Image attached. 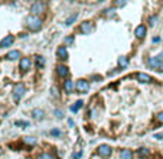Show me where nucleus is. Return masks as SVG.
Here are the masks:
<instances>
[{
  "label": "nucleus",
  "mask_w": 163,
  "mask_h": 159,
  "mask_svg": "<svg viewBox=\"0 0 163 159\" xmlns=\"http://www.w3.org/2000/svg\"><path fill=\"white\" fill-rule=\"evenodd\" d=\"M97 152H98L100 156H103V158H108V156L111 155V148H110L108 145H100L98 149H97Z\"/></svg>",
  "instance_id": "nucleus-5"
},
{
  "label": "nucleus",
  "mask_w": 163,
  "mask_h": 159,
  "mask_svg": "<svg viewBox=\"0 0 163 159\" xmlns=\"http://www.w3.org/2000/svg\"><path fill=\"white\" fill-rule=\"evenodd\" d=\"M116 15V10L111 7V9H107L105 10V16H108V17H111V16H114Z\"/></svg>",
  "instance_id": "nucleus-25"
},
{
  "label": "nucleus",
  "mask_w": 163,
  "mask_h": 159,
  "mask_svg": "<svg viewBox=\"0 0 163 159\" xmlns=\"http://www.w3.org/2000/svg\"><path fill=\"white\" fill-rule=\"evenodd\" d=\"M56 56H58L61 61H67V59H68V51H67V48H65V46H59V48L56 49Z\"/></svg>",
  "instance_id": "nucleus-7"
},
{
  "label": "nucleus",
  "mask_w": 163,
  "mask_h": 159,
  "mask_svg": "<svg viewBox=\"0 0 163 159\" xmlns=\"http://www.w3.org/2000/svg\"><path fill=\"white\" fill-rule=\"evenodd\" d=\"M23 143L29 145V146H33V145H36V139L32 137V136H26V137H23Z\"/></svg>",
  "instance_id": "nucleus-17"
},
{
  "label": "nucleus",
  "mask_w": 163,
  "mask_h": 159,
  "mask_svg": "<svg viewBox=\"0 0 163 159\" xmlns=\"http://www.w3.org/2000/svg\"><path fill=\"white\" fill-rule=\"evenodd\" d=\"M159 71H160V73H163V64H160V67H159Z\"/></svg>",
  "instance_id": "nucleus-36"
},
{
  "label": "nucleus",
  "mask_w": 163,
  "mask_h": 159,
  "mask_svg": "<svg viewBox=\"0 0 163 159\" xmlns=\"http://www.w3.org/2000/svg\"><path fill=\"white\" fill-rule=\"evenodd\" d=\"M82 104H84V103H82V100H78V101H77V103L71 107V112H74V113H75V112H78V109L81 107Z\"/></svg>",
  "instance_id": "nucleus-22"
},
{
  "label": "nucleus",
  "mask_w": 163,
  "mask_h": 159,
  "mask_svg": "<svg viewBox=\"0 0 163 159\" xmlns=\"http://www.w3.org/2000/svg\"><path fill=\"white\" fill-rule=\"evenodd\" d=\"M74 43V36H67L65 38V45H72Z\"/></svg>",
  "instance_id": "nucleus-27"
},
{
  "label": "nucleus",
  "mask_w": 163,
  "mask_h": 159,
  "mask_svg": "<svg viewBox=\"0 0 163 159\" xmlns=\"http://www.w3.org/2000/svg\"><path fill=\"white\" fill-rule=\"evenodd\" d=\"M75 88H77V91H80V93H88V90H89V82H88L87 80H78L77 84H75Z\"/></svg>",
  "instance_id": "nucleus-4"
},
{
  "label": "nucleus",
  "mask_w": 163,
  "mask_h": 159,
  "mask_svg": "<svg viewBox=\"0 0 163 159\" xmlns=\"http://www.w3.org/2000/svg\"><path fill=\"white\" fill-rule=\"evenodd\" d=\"M51 91H52V96H53V97H58V94H59V90H58L56 87H52V88H51Z\"/></svg>",
  "instance_id": "nucleus-28"
},
{
  "label": "nucleus",
  "mask_w": 163,
  "mask_h": 159,
  "mask_svg": "<svg viewBox=\"0 0 163 159\" xmlns=\"http://www.w3.org/2000/svg\"><path fill=\"white\" fill-rule=\"evenodd\" d=\"M75 19H77V13H74L71 17H68V19H67V25H72V22H74Z\"/></svg>",
  "instance_id": "nucleus-26"
},
{
  "label": "nucleus",
  "mask_w": 163,
  "mask_h": 159,
  "mask_svg": "<svg viewBox=\"0 0 163 159\" xmlns=\"http://www.w3.org/2000/svg\"><path fill=\"white\" fill-rule=\"evenodd\" d=\"M74 87H75V85H74V82H72L71 80H67V81H65V84H64V88H65V91H67V93H72Z\"/></svg>",
  "instance_id": "nucleus-15"
},
{
  "label": "nucleus",
  "mask_w": 163,
  "mask_h": 159,
  "mask_svg": "<svg viewBox=\"0 0 163 159\" xmlns=\"http://www.w3.org/2000/svg\"><path fill=\"white\" fill-rule=\"evenodd\" d=\"M155 137L156 139H163V135L162 133H157V135H155Z\"/></svg>",
  "instance_id": "nucleus-35"
},
{
  "label": "nucleus",
  "mask_w": 163,
  "mask_h": 159,
  "mask_svg": "<svg viewBox=\"0 0 163 159\" xmlns=\"http://www.w3.org/2000/svg\"><path fill=\"white\" fill-rule=\"evenodd\" d=\"M32 114H33V117H35V119H38V120H42L43 119V116H45V113H43L42 110H39V109H35Z\"/></svg>",
  "instance_id": "nucleus-20"
},
{
  "label": "nucleus",
  "mask_w": 163,
  "mask_h": 159,
  "mask_svg": "<svg viewBox=\"0 0 163 159\" xmlns=\"http://www.w3.org/2000/svg\"><path fill=\"white\" fill-rule=\"evenodd\" d=\"M136 78L139 80L140 82H150V81H152V77L147 75V74H144V73H139V74L136 75Z\"/></svg>",
  "instance_id": "nucleus-12"
},
{
  "label": "nucleus",
  "mask_w": 163,
  "mask_h": 159,
  "mask_svg": "<svg viewBox=\"0 0 163 159\" xmlns=\"http://www.w3.org/2000/svg\"><path fill=\"white\" fill-rule=\"evenodd\" d=\"M126 4V1H114V6H119V7H123Z\"/></svg>",
  "instance_id": "nucleus-33"
},
{
  "label": "nucleus",
  "mask_w": 163,
  "mask_h": 159,
  "mask_svg": "<svg viewBox=\"0 0 163 159\" xmlns=\"http://www.w3.org/2000/svg\"><path fill=\"white\" fill-rule=\"evenodd\" d=\"M134 33H136V36H137L139 39H143V38L146 36V26H144V25H139V26L136 28Z\"/></svg>",
  "instance_id": "nucleus-9"
},
{
  "label": "nucleus",
  "mask_w": 163,
  "mask_h": 159,
  "mask_svg": "<svg viewBox=\"0 0 163 159\" xmlns=\"http://www.w3.org/2000/svg\"><path fill=\"white\" fill-rule=\"evenodd\" d=\"M156 22H157V16H156V15H153V16L149 17V25H150V26H155Z\"/></svg>",
  "instance_id": "nucleus-23"
},
{
  "label": "nucleus",
  "mask_w": 163,
  "mask_h": 159,
  "mask_svg": "<svg viewBox=\"0 0 163 159\" xmlns=\"http://www.w3.org/2000/svg\"><path fill=\"white\" fill-rule=\"evenodd\" d=\"M55 116H56L58 119H62V117H64V112H62V110H55Z\"/></svg>",
  "instance_id": "nucleus-29"
},
{
  "label": "nucleus",
  "mask_w": 163,
  "mask_h": 159,
  "mask_svg": "<svg viewBox=\"0 0 163 159\" xmlns=\"http://www.w3.org/2000/svg\"><path fill=\"white\" fill-rule=\"evenodd\" d=\"M31 65H32V61H31L29 58H22V59H20V68H22L23 71H28V70L31 68Z\"/></svg>",
  "instance_id": "nucleus-11"
},
{
  "label": "nucleus",
  "mask_w": 163,
  "mask_h": 159,
  "mask_svg": "<svg viewBox=\"0 0 163 159\" xmlns=\"http://www.w3.org/2000/svg\"><path fill=\"white\" fill-rule=\"evenodd\" d=\"M25 25H26V28H28L29 31H32V32H38V31L42 28V20L38 17V16L31 15V16L26 17Z\"/></svg>",
  "instance_id": "nucleus-1"
},
{
  "label": "nucleus",
  "mask_w": 163,
  "mask_h": 159,
  "mask_svg": "<svg viewBox=\"0 0 163 159\" xmlns=\"http://www.w3.org/2000/svg\"><path fill=\"white\" fill-rule=\"evenodd\" d=\"M51 133H52L53 136H61V130H58V129H52Z\"/></svg>",
  "instance_id": "nucleus-30"
},
{
  "label": "nucleus",
  "mask_w": 163,
  "mask_h": 159,
  "mask_svg": "<svg viewBox=\"0 0 163 159\" xmlns=\"http://www.w3.org/2000/svg\"><path fill=\"white\" fill-rule=\"evenodd\" d=\"M157 59H159V61H160V62L163 64V52H162V54H159V55H157Z\"/></svg>",
  "instance_id": "nucleus-34"
},
{
  "label": "nucleus",
  "mask_w": 163,
  "mask_h": 159,
  "mask_svg": "<svg viewBox=\"0 0 163 159\" xmlns=\"http://www.w3.org/2000/svg\"><path fill=\"white\" fill-rule=\"evenodd\" d=\"M80 31H81V33H84V35H89L92 32V23L88 22V20L82 22L81 26H80Z\"/></svg>",
  "instance_id": "nucleus-6"
},
{
  "label": "nucleus",
  "mask_w": 163,
  "mask_h": 159,
  "mask_svg": "<svg viewBox=\"0 0 163 159\" xmlns=\"http://www.w3.org/2000/svg\"><path fill=\"white\" fill-rule=\"evenodd\" d=\"M56 74H58V77H67L68 74H69V70H68V67H65V65H56Z\"/></svg>",
  "instance_id": "nucleus-8"
},
{
  "label": "nucleus",
  "mask_w": 163,
  "mask_h": 159,
  "mask_svg": "<svg viewBox=\"0 0 163 159\" xmlns=\"http://www.w3.org/2000/svg\"><path fill=\"white\" fill-rule=\"evenodd\" d=\"M38 159H53V156H52L51 153H46V152H43V153H41V155L38 156Z\"/></svg>",
  "instance_id": "nucleus-24"
},
{
  "label": "nucleus",
  "mask_w": 163,
  "mask_h": 159,
  "mask_svg": "<svg viewBox=\"0 0 163 159\" xmlns=\"http://www.w3.org/2000/svg\"><path fill=\"white\" fill-rule=\"evenodd\" d=\"M15 124H16V126H28L29 123H28V121H16Z\"/></svg>",
  "instance_id": "nucleus-31"
},
{
  "label": "nucleus",
  "mask_w": 163,
  "mask_h": 159,
  "mask_svg": "<svg viewBox=\"0 0 163 159\" xmlns=\"http://www.w3.org/2000/svg\"><path fill=\"white\" fill-rule=\"evenodd\" d=\"M6 58H7V59H10V61L17 59V58H20V52H19V51H10V52L6 55Z\"/></svg>",
  "instance_id": "nucleus-14"
},
{
  "label": "nucleus",
  "mask_w": 163,
  "mask_h": 159,
  "mask_svg": "<svg viewBox=\"0 0 163 159\" xmlns=\"http://www.w3.org/2000/svg\"><path fill=\"white\" fill-rule=\"evenodd\" d=\"M121 159H133V152L126 149V151H121V155H120Z\"/></svg>",
  "instance_id": "nucleus-18"
},
{
  "label": "nucleus",
  "mask_w": 163,
  "mask_h": 159,
  "mask_svg": "<svg viewBox=\"0 0 163 159\" xmlns=\"http://www.w3.org/2000/svg\"><path fill=\"white\" fill-rule=\"evenodd\" d=\"M127 65H128V59L126 56H120L119 58V67L120 68H127Z\"/></svg>",
  "instance_id": "nucleus-19"
},
{
  "label": "nucleus",
  "mask_w": 163,
  "mask_h": 159,
  "mask_svg": "<svg viewBox=\"0 0 163 159\" xmlns=\"http://www.w3.org/2000/svg\"><path fill=\"white\" fill-rule=\"evenodd\" d=\"M15 42V38L12 36V35H9V36H6L4 39L0 40V48H7V46H12V43Z\"/></svg>",
  "instance_id": "nucleus-10"
},
{
  "label": "nucleus",
  "mask_w": 163,
  "mask_h": 159,
  "mask_svg": "<svg viewBox=\"0 0 163 159\" xmlns=\"http://www.w3.org/2000/svg\"><path fill=\"white\" fill-rule=\"evenodd\" d=\"M35 64H36V65L39 67V68H42V67L45 65V58H43V56H39V55H38V56L35 58Z\"/></svg>",
  "instance_id": "nucleus-21"
},
{
  "label": "nucleus",
  "mask_w": 163,
  "mask_h": 159,
  "mask_svg": "<svg viewBox=\"0 0 163 159\" xmlns=\"http://www.w3.org/2000/svg\"><path fill=\"white\" fill-rule=\"evenodd\" d=\"M137 155H139L140 158H147V156L150 155V151H149L147 148H140V149L137 151Z\"/></svg>",
  "instance_id": "nucleus-16"
},
{
  "label": "nucleus",
  "mask_w": 163,
  "mask_h": 159,
  "mask_svg": "<svg viewBox=\"0 0 163 159\" xmlns=\"http://www.w3.org/2000/svg\"><path fill=\"white\" fill-rule=\"evenodd\" d=\"M31 12H32V15H33V16L42 15V13L45 12V3H42V1H36V3H33V4H32V7H31Z\"/></svg>",
  "instance_id": "nucleus-3"
},
{
  "label": "nucleus",
  "mask_w": 163,
  "mask_h": 159,
  "mask_svg": "<svg viewBox=\"0 0 163 159\" xmlns=\"http://www.w3.org/2000/svg\"><path fill=\"white\" fill-rule=\"evenodd\" d=\"M23 94H25V85L23 84H16L15 87H13V97H15V100L16 101H19L22 97H23Z\"/></svg>",
  "instance_id": "nucleus-2"
},
{
  "label": "nucleus",
  "mask_w": 163,
  "mask_h": 159,
  "mask_svg": "<svg viewBox=\"0 0 163 159\" xmlns=\"http://www.w3.org/2000/svg\"><path fill=\"white\" fill-rule=\"evenodd\" d=\"M157 121H159V123H162V124H163V112H162V113H159V114H157Z\"/></svg>",
  "instance_id": "nucleus-32"
},
{
  "label": "nucleus",
  "mask_w": 163,
  "mask_h": 159,
  "mask_svg": "<svg viewBox=\"0 0 163 159\" xmlns=\"http://www.w3.org/2000/svg\"><path fill=\"white\" fill-rule=\"evenodd\" d=\"M147 64H149V67H152V68H159L162 62L157 59V56H155V58H150V59L147 61Z\"/></svg>",
  "instance_id": "nucleus-13"
}]
</instances>
